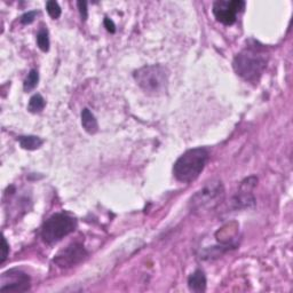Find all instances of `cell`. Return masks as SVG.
I'll use <instances>...</instances> for the list:
<instances>
[{"mask_svg": "<svg viewBox=\"0 0 293 293\" xmlns=\"http://www.w3.org/2000/svg\"><path fill=\"white\" fill-rule=\"evenodd\" d=\"M269 56L264 48L249 46L234 58V70L241 78L249 83H258L265 72Z\"/></svg>", "mask_w": 293, "mask_h": 293, "instance_id": "6da1fadb", "label": "cell"}, {"mask_svg": "<svg viewBox=\"0 0 293 293\" xmlns=\"http://www.w3.org/2000/svg\"><path fill=\"white\" fill-rule=\"evenodd\" d=\"M208 157L210 153L205 148L190 149L178 158L173 166V174L183 183L195 181L204 170Z\"/></svg>", "mask_w": 293, "mask_h": 293, "instance_id": "7a4b0ae2", "label": "cell"}, {"mask_svg": "<svg viewBox=\"0 0 293 293\" xmlns=\"http://www.w3.org/2000/svg\"><path fill=\"white\" fill-rule=\"evenodd\" d=\"M225 200V187L220 180L206 182L190 198V210L196 214H205L219 206Z\"/></svg>", "mask_w": 293, "mask_h": 293, "instance_id": "3957f363", "label": "cell"}, {"mask_svg": "<svg viewBox=\"0 0 293 293\" xmlns=\"http://www.w3.org/2000/svg\"><path fill=\"white\" fill-rule=\"evenodd\" d=\"M168 70L161 64L142 67L134 72V79L143 92L150 95H160L168 85Z\"/></svg>", "mask_w": 293, "mask_h": 293, "instance_id": "277c9868", "label": "cell"}, {"mask_svg": "<svg viewBox=\"0 0 293 293\" xmlns=\"http://www.w3.org/2000/svg\"><path fill=\"white\" fill-rule=\"evenodd\" d=\"M77 221L66 213H56L52 216L42 228V238L47 244H55L66 236L74 231Z\"/></svg>", "mask_w": 293, "mask_h": 293, "instance_id": "5b68a950", "label": "cell"}, {"mask_svg": "<svg viewBox=\"0 0 293 293\" xmlns=\"http://www.w3.org/2000/svg\"><path fill=\"white\" fill-rule=\"evenodd\" d=\"M31 286V280L26 272L18 269H9L0 277V292H27Z\"/></svg>", "mask_w": 293, "mask_h": 293, "instance_id": "8992f818", "label": "cell"}, {"mask_svg": "<svg viewBox=\"0 0 293 293\" xmlns=\"http://www.w3.org/2000/svg\"><path fill=\"white\" fill-rule=\"evenodd\" d=\"M245 8L243 0H218L213 4V14L218 21L226 26H231L236 22L237 14Z\"/></svg>", "mask_w": 293, "mask_h": 293, "instance_id": "52a82bcc", "label": "cell"}, {"mask_svg": "<svg viewBox=\"0 0 293 293\" xmlns=\"http://www.w3.org/2000/svg\"><path fill=\"white\" fill-rule=\"evenodd\" d=\"M87 256L88 253L84 245L78 242H74L61 251H58L54 258V264L60 268H71L82 262Z\"/></svg>", "mask_w": 293, "mask_h": 293, "instance_id": "ba28073f", "label": "cell"}, {"mask_svg": "<svg viewBox=\"0 0 293 293\" xmlns=\"http://www.w3.org/2000/svg\"><path fill=\"white\" fill-rule=\"evenodd\" d=\"M188 286L190 291L193 292H204L206 290V276L204 271L196 270L188 279Z\"/></svg>", "mask_w": 293, "mask_h": 293, "instance_id": "9c48e42d", "label": "cell"}, {"mask_svg": "<svg viewBox=\"0 0 293 293\" xmlns=\"http://www.w3.org/2000/svg\"><path fill=\"white\" fill-rule=\"evenodd\" d=\"M231 204L236 210H242V208H249L255 206L256 200L255 197L251 195L250 191L242 189L240 193H237V195L232 198Z\"/></svg>", "mask_w": 293, "mask_h": 293, "instance_id": "30bf717a", "label": "cell"}, {"mask_svg": "<svg viewBox=\"0 0 293 293\" xmlns=\"http://www.w3.org/2000/svg\"><path fill=\"white\" fill-rule=\"evenodd\" d=\"M82 125L84 130L88 134H95L99 131V124L96 118L87 108H85L82 111Z\"/></svg>", "mask_w": 293, "mask_h": 293, "instance_id": "8fae6325", "label": "cell"}, {"mask_svg": "<svg viewBox=\"0 0 293 293\" xmlns=\"http://www.w3.org/2000/svg\"><path fill=\"white\" fill-rule=\"evenodd\" d=\"M17 141L19 142V146L26 150H36L39 149L44 143L43 139L34 135H21L17 138Z\"/></svg>", "mask_w": 293, "mask_h": 293, "instance_id": "7c38bea8", "label": "cell"}, {"mask_svg": "<svg viewBox=\"0 0 293 293\" xmlns=\"http://www.w3.org/2000/svg\"><path fill=\"white\" fill-rule=\"evenodd\" d=\"M45 106H46L45 99L42 95H39V94H36V95H33L31 99H30L28 110L32 113H37L44 110Z\"/></svg>", "mask_w": 293, "mask_h": 293, "instance_id": "4fadbf2b", "label": "cell"}, {"mask_svg": "<svg viewBox=\"0 0 293 293\" xmlns=\"http://www.w3.org/2000/svg\"><path fill=\"white\" fill-rule=\"evenodd\" d=\"M38 82H39L38 71L32 69V70L29 72L28 77L26 78V81H24V84H23L24 91H27V92L32 91V89L38 85Z\"/></svg>", "mask_w": 293, "mask_h": 293, "instance_id": "5bb4252c", "label": "cell"}, {"mask_svg": "<svg viewBox=\"0 0 293 293\" xmlns=\"http://www.w3.org/2000/svg\"><path fill=\"white\" fill-rule=\"evenodd\" d=\"M37 44L39 48L42 49L43 52H48L49 49V38H48V31L47 29H41L37 34Z\"/></svg>", "mask_w": 293, "mask_h": 293, "instance_id": "9a60e30c", "label": "cell"}, {"mask_svg": "<svg viewBox=\"0 0 293 293\" xmlns=\"http://www.w3.org/2000/svg\"><path fill=\"white\" fill-rule=\"evenodd\" d=\"M46 9L52 18H58L60 15H61V7L58 6L56 2H53V0L46 3Z\"/></svg>", "mask_w": 293, "mask_h": 293, "instance_id": "2e32d148", "label": "cell"}, {"mask_svg": "<svg viewBox=\"0 0 293 293\" xmlns=\"http://www.w3.org/2000/svg\"><path fill=\"white\" fill-rule=\"evenodd\" d=\"M77 6L79 8V13H81V16L84 19V21H86L87 18V3L86 2H78L77 3Z\"/></svg>", "mask_w": 293, "mask_h": 293, "instance_id": "e0dca14e", "label": "cell"}, {"mask_svg": "<svg viewBox=\"0 0 293 293\" xmlns=\"http://www.w3.org/2000/svg\"><path fill=\"white\" fill-rule=\"evenodd\" d=\"M34 17H36V12H29L26 13L24 15H22L21 17V22L23 24H30L31 22H33Z\"/></svg>", "mask_w": 293, "mask_h": 293, "instance_id": "ac0fdd59", "label": "cell"}, {"mask_svg": "<svg viewBox=\"0 0 293 293\" xmlns=\"http://www.w3.org/2000/svg\"><path fill=\"white\" fill-rule=\"evenodd\" d=\"M2 250H3V253H2V264H4L5 260L7 259V257H8V253H9V245L7 244V242H6V238H3V247H2Z\"/></svg>", "mask_w": 293, "mask_h": 293, "instance_id": "d6986e66", "label": "cell"}, {"mask_svg": "<svg viewBox=\"0 0 293 293\" xmlns=\"http://www.w3.org/2000/svg\"><path fill=\"white\" fill-rule=\"evenodd\" d=\"M104 27H106L108 31L111 32V33H113V32L116 31L115 23H113L110 18H106V19H104Z\"/></svg>", "mask_w": 293, "mask_h": 293, "instance_id": "ffe728a7", "label": "cell"}]
</instances>
